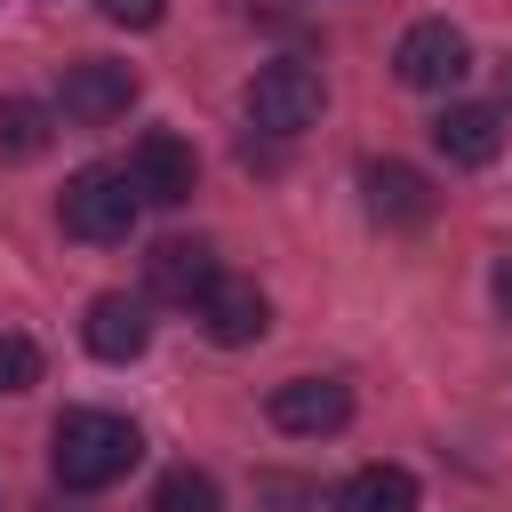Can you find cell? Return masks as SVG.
I'll return each mask as SVG.
<instances>
[{"mask_svg":"<svg viewBox=\"0 0 512 512\" xmlns=\"http://www.w3.org/2000/svg\"><path fill=\"white\" fill-rule=\"evenodd\" d=\"M136 456H144V432L112 408H64L48 432V464L64 488H112L136 472Z\"/></svg>","mask_w":512,"mask_h":512,"instance_id":"1","label":"cell"},{"mask_svg":"<svg viewBox=\"0 0 512 512\" xmlns=\"http://www.w3.org/2000/svg\"><path fill=\"white\" fill-rule=\"evenodd\" d=\"M136 184H128V168H80L72 184H64V200H56V216H64V232L72 240H88V248H112V240H128L136 232Z\"/></svg>","mask_w":512,"mask_h":512,"instance_id":"2","label":"cell"},{"mask_svg":"<svg viewBox=\"0 0 512 512\" xmlns=\"http://www.w3.org/2000/svg\"><path fill=\"white\" fill-rule=\"evenodd\" d=\"M320 112H328V88H320V72H312L304 56H272V64L248 80V120H256L264 136H304Z\"/></svg>","mask_w":512,"mask_h":512,"instance_id":"3","label":"cell"},{"mask_svg":"<svg viewBox=\"0 0 512 512\" xmlns=\"http://www.w3.org/2000/svg\"><path fill=\"white\" fill-rule=\"evenodd\" d=\"M392 72H400L408 88H424V96H448V88L472 72V40H464L448 16H424V24H408V32H400Z\"/></svg>","mask_w":512,"mask_h":512,"instance_id":"4","label":"cell"},{"mask_svg":"<svg viewBox=\"0 0 512 512\" xmlns=\"http://www.w3.org/2000/svg\"><path fill=\"white\" fill-rule=\"evenodd\" d=\"M56 104H64V120L104 128V120H120V112L136 104V72H128V64H112V56H80V64H64Z\"/></svg>","mask_w":512,"mask_h":512,"instance_id":"5","label":"cell"},{"mask_svg":"<svg viewBox=\"0 0 512 512\" xmlns=\"http://www.w3.org/2000/svg\"><path fill=\"white\" fill-rule=\"evenodd\" d=\"M128 184H136V200H152V208H184V200L200 192V160H192L184 136L152 128V136H136V152H128Z\"/></svg>","mask_w":512,"mask_h":512,"instance_id":"6","label":"cell"},{"mask_svg":"<svg viewBox=\"0 0 512 512\" xmlns=\"http://www.w3.org/2000/svg\"><path fill=\"white\" fill-rule=\"evenodd\" d=\"M272 424L280 432H296V440H320V432H344L352 424V392L336 384V376H288V384H272Z\"/></svg>","mask_w":512,"mask_h":512,"instance_id":"7","label":"cell"},{"mask_svg":"<svg viewBox=\"0 0 512 512\" xmlns=\"http://www.w3.org/2000/svg\"><path fill=\"white\" fill-rule=\"evenodd\" d=\"M360 192H368V216L376 224H432V208H440V192H432V176L424 168H408V160H368L360 168Z\"/></svg>","mask_w":512,"mask_h":512,"instance_id":"8","label":"cell"},{"mask_svg":"<svg viewBox=\"0 0 512 512\" xmlns=\"http://www.w3.org/2000/svg\"><path fill=\"white\" fill-rule=\"evenodd\" d=\"M192 312H200L208 344H224V352H240V344H256V336L272 328V304H264V288H256V280H216Z\"/></svg>","mask_w":512,"mask_h":512,"instance_id":"9","label":"cell"},{"mask_svg":"<svg viewBox=\"0 0 512 512\" xmlns=\"http://www.w3.org/2000/svg\"><path fill=\"white\" fill-rule=\"evenodd\" d=\"M144 280H152L160 304H200L224 272H216V248H208V240H160V248L144 256Z\"/></svg>","mask_w":512,"mask_h":512,"instance_id":"10","label":"cell"},{"mask_svg":"<svg viewBox=\"0 0 512 512\" xmlns=\"http://www.w3.org/2000/svg\"><path fill=\"white\" fill-rule=\"evenodd\" d=\"M80 336H88V352H96V360H136V352L152 344V304H144V296H120V288H104V296L88 304Z\"/></svg>","mask_w":512,"mask_h":512,"instance_id":"11","label":"cell"},{"mask_svg":"<svg viewBox=\"0 0 512 512\" xmlns=\"http://www.w3.org/2000/svg\"><path fill=\"white\" fill-rule=\"evenodd\" d=\"M432 144L448 152V168H488L504 152V112L496 104H448L432 120Z\"/></svg>","mask_w":512,"mask_h":512,"instance_id":"12","label":"cell"},{"mask_svg":"<svg viewBox=\"0 0 512 512\" xmlns=\"http://www.w3.org/2000/svg\"><path fill=\"white\" fill-rule=\"evenodd\" d=\"M336 512H416V472L408 464H360L336 488Z\"/></svg>","mask_w":512,"mask_h":512,"instance_id":"13","label":"cell"},{"mask_svg":"<svg viewBox=\"0 0 512 512\" xmlns=\"http://www.w3.org/2000/svg\"><path fill=\"white\" fill-rule=\"evenodd\" d=\"M56 136V112L32 96H0V160H40Z\"/></svg>","mask_w":512,"mask_h":512,"instance_id":"14","label":"cell"},{"mask_svg":"<svg viewBox=\"0 0 512 512\" xmlns=\"http://www.w3.org/2000/svg\"><path fill=\"white\" fill-rule=\"evenodd\" d=\"M144 512H216V480L192 472V464H176V472H160V488H152Z\"/></svg>","mask_w":512,"mask_h":512,"instance_id":"15","label":"cell"},{"mask_svg":"<svg viewBox=\"0 0 512 512\" xmlns=\"http://www.w3.org/2000/svg\"><path fill=\"white\" fill-rule=\"evenodd\" d=\"M40 384V344L32 336H0V392H32Z\"/></svg>","mask_w":512,"mask_h":512,"instance_id":"16","label":"cell"},{"mask_svg":"<svg viewBox=\"0 0 512 512\" xmlns=\"http://www.w3.org/2000/svg\"><path fill=\"white\" fill-rule=\"evenodd\" d=\"M112 24H128V32H152L160 16H168V0H96Z\"/></svg>","mask_w":512,"mask_h":512,"instance_id":"17","label":"cell"},{"mask_svg":"<svg viewBox=\"0 0 512 512\" xmlns=\"http://www.w3.org/2000/svg\"><path fill=\"white\" fill-rule=\"evenodd\" d=\"M496 304H504V312H512V248H504V256H496Z\"/></svg>","mask_w":512,"mask_h":512,"instance_id":"18","label":"cell"}]
</instances>
